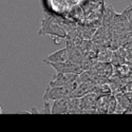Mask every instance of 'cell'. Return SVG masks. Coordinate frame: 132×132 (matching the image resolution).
I'll use <instances>...</instances> for the list:
<instances>
[{"label":"cell","mask_w":132,"mask_h":132,"mask_svg":"<svg viewBox=\"0 0 132 132\" xmlns=\"http://www.w3.org/2000/svg\"><path fill=\"white\" fill-rule=\"evenodd\" d=\"M2 113V109H1V107H0V114Z\"/></svg>","instance_id":"cell-2"},{"label":"cell","mask_w":132,"mask_h":132,"mask_svg":"<svg viewBox=\"0 0 132 132\" xmlns=\"http://www.w3.org/2000/svg\"><path fill=\"white\" fill-rule=\"evenodd\" d=\"M46 5L56 16L89 23L102 16L104 0H46Z\"/></svg>","instance_id":"cell-1"}]
</instances>
